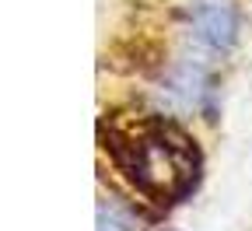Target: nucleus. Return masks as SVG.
I'll list each match as a JSON object with an SVG mask.
<instances>
[{"label": "nucleus", "mask_w": 252, "mask_h": 231, "mask_svg": "<svg viewBox=\"0 0 252 231\" xmlns=\"http://www.w3.org/2000/svg\"><path fill=\"white\" fill-rule=\"evenodd\" d=\"M102 147L144 200L175 207L200 186L203 158L182 126L161 116H116L102 123Z\"/></svg>", "instance_id": "nucleus-1"}, {"label": "nucleus", "mask_w": 252, "mask_h": 231, "mask_svg": "<svg viewBox=\"0 0 252 231\" xmlns=\"http://www.w3.org/2000/svg\"><path fill=\"white\" fill-rule=\"evenodd\" d=\"M238 11L231 4H196L189 11V28H193V39L200 46H207L210 53H228L238 39Z\"/></svg>", "instance_id": "nucleus-2"}, {"label": "nucleus", "mask_w": 252, "mask_h": 231, "mask_svg": "<svg viewBox=\"0 0 252 231\" xmlns=\"http://www.w3.org/2000/svg\"><path fill=\"white\" fill-rule=\"evenodd\" d=\"M98 231H137V214L119 200L98 203Z\"/></svg>", "instance_id": "nucleus-3"}]
</instances>
